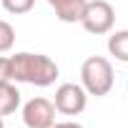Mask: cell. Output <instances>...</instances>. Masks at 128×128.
<instances>
[{
  "label": "cell",
  "instance_id": "1",
  "mask_svg": "<svg viewBox=\"0 0 128 128\" xmlns=\"http://www.w3.org/2000/svg\"><path fill=\"white\" fill-rule=\"evenodd\" d=\"M58 78V63L43 53H15L10 55V80L30 83L38 88L53 86Z\"/></svg>",
  "mask_w": 128,
  "mask_h": 128
},
{
  "label": "cell",
  "instance_id": "2",
  "mask_svg": "<svg viewBox=\"0 0 128 128\" xmlns=\"http://www.w3.org/2000/svg\"><path fill=\"white\" fill-rule=\"evenodd\" d=\"M80 86L86 88L88 96H108L113 88V66L100 58V55H90L83 60L80 66Z\"/></svg>",
  "mask_w": 128,
  "mask_h": 128
},
{
  "label": "cell",
  "instance_id": "3",
  "mask_svg": "<svg viewBox=\"0 0 128 128\" xmlns=\"http://www.w3.org/2000/svg\"><path fill=\"white\" fill-rule=\"evenodd\" d=\"M113 23H116V10L108 0H88L86 3V10L80 18L83 30L93 35H106L113 30Z\"/></svg>",
  "mask_w": 128,
  "mask_h": 128
},
{
  "label": "cell",
  "instance_id": "4",
  "mask_svg": "<svg viewBox=\"0 0 128 128\" xmlns=\"http://www.w3.org/2000/svg\"><path fill=\"white\" fill-rule=\"evenodd\" d=\"M53 106H55V110L63 113V116H78V113H83L86 106H88V93H86V88L78 86V83H63V86H58V90H55Z\"/></svg>",
  "mask_w": 128,
  "mask_h": 128
},
{
  "label": "cell",
  "instance_id": "5",
  "mask_svg": "<svg viewBox=\"0 0 128 128\" xmlns=\"http://www.w3.org/2000/svg\"><path fill=\"white\" fill-rule=\"evenodd\" d=\"M23 123L28 128H48L55 123V106L48 98H30L23 106Z\"/></svg>",
  "mask_w": 128,
  "mask_h": 128
},
{
  "label": "cell",
  "instance_id": "6",
  "mask_svg": "<svg viewBox=\"0 0 128 128\" xmlns=\"http://www.w3.org/2000/svg\"><path fill=\"white\" fill-rule=\"evenodd\" d=\"M86 3L88 0H48V5L55 10L58 20H63V23H80Z\"/></svg>",
  "mask_w": 128,
  "mask_h": 128
},
{
  "label": "cell",
  "instance_id": "7",
  "mask_svg": "<svg viewBox=\"0 0 128 128\" xmlns=\"http://www.w3.org/2000/svg\"><path fill=\"white\" fill-rule=\"evenodd\" d=\"M20 108V90L13 80H0V116H10Z\"/></svg>",
  "mask_w": 128,
  "mask_h": 128
},
{
  "label": "cell",
  "instance_id": "8",
  "mask_svg": "<svg viewBox=\"0 0 128 128\" xmlns=\"http://www.w3.org/2000/svg\"><path fill=\"white\" fill-rule=\"evenodd\" d=\"M108 53L120 60V63H128V30H116L110 38H108Z\"/></svg>",
  "mask_w": 128,
  "mask_h": 128
},
{
  "label": "cell",
  "instance_id": "9",
  "mask_svg": "<svg viewBox=\"0 0 128 128\" xmlns=\"http://www.w3.org/2000/svg\"><path fill=\"white\" fill-rule=\"evenodd\" d=\"M0 3H3V8L8 13H13V15H25V13L33 10L35 0H0Z\"/></svg>",
  "mask_w": 128,
  "mask_h": 128
},
{
  "label": "cell",
  "instance_id": "10",
  "mask_svg": "<svg viewBox=\"0 0 128 128\" xmlns=\"http://www.w3.org/2000/svg\"><path fill=\"white\" fill-rule=\"evenodd\" d=\"M15 43V30L8 20H0V53H8Z\"/></svg>",
  "mask_w": 128,
  "mask_h": 128
},
{
  "label": "cell",
  "instance_id": "11",
  "mask_svg": "<svg viewBox=\"0 0 128 128\" xmlns=\"http://www.w3.org/2000/svg\"><path fill=\"white\" fill-rule=\"evenodd\" d=\"M0 80H10V58L0 55Z\"/></svg>",
  "mask_w": 128,
  "mask_h": 128
},
{
  "label": "cell",
  "instance_id": "12",
  "mask_svg": "<svg viewBox=\"0 0 128 128\" xmlns=\"http://www.w3.org/2000/svg\"><path fill=\"white\" fill-rule=\"evenodd\" d=\"M48 128H83V126L76 123V120H63V123H53V126H48Z\"/></svg>",
  "mask_w": 128,
  "mask_h": 128
},
{
  "label": "cell",
  "instance_id": "13",
  "mask_svg": "<svg viewBox=\"0 0 128 128\" xmlns=\"http://www.w3.org/2000/svg\"><path fill=\"white\" fill-rule=\"evenodd\" d=\"M0 128H5V123H3V116H0Z\"/></svg>",
  "mask_w": 128,
  "mask_h": 128
},
{
  "label": "cell",
  "instance_id": "14",
  "mask_svg": "<svg viewBox=\"0 0 128 128\" xmlns=\"http://www.w3.org/2000/svg\"><path fill=\"white\" fill-rule=\"evenodd\" d=\"M126 88H128V80H126Z\"/></svg>",
  "mask_w": 128,
  "mask_h": 128
}]
</instances>
